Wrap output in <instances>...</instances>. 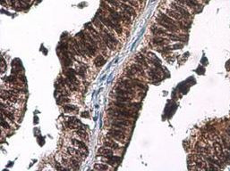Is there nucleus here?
<instances>
[{"label":"nucleus","instance_id":"a211bd4d","mask_svg":"<svg viewBox=\"0 0 230 171\" xmlns=\"http://www.w3.org/2000/svg\"><path fill=\"white\" fill-rule=\"evenodd\" d=\"M130 67L136 72L137 76H139V77H143V78L146 77V73H145V71H144V68H143L142 65H140L139 63H132Z\"/></svg>","mask_w":230,"mask_h":171},{"label":"nucleus","instance_id":"9b49d317","mask_svg":"<svg viewBox=\"0 0 230 171\" xmlns=\"http://www.w3.org/2000/svg\"><path fill=\"white\" fill-rule=\"evenodd\" d=\"M158 19H159L160 21L167 23V24H171V25H177V21L174 20L173 18L169 17L166 13H162V12H159L158 13ZM178 26V25H177Z\"/></svg>","mask_w":230,"mask_h":171},{"label":"nucleus","instance_id":"cd10ccee","mask_svg":"<svg viewBox=\"0 0 230 171\" xmlns=\"http://www.w3.org/2000/svg\"><path fill=\"white\" fill-rule=\"evenodd\" d=\"M166 37L170 40V41H183V38L179 36V35H176V33H172V32H168L167 34L166 35Z\"/></svg>","mask_w":230,"mask_h":171},{"label":"nucleus","instance_id":"f8f14e48","mask_svg":"<svg viewBox=\"0 0 230 171\" xmlns=\"http://www.w3.org/2000/svg\"><path fill=\"white\" fill-rule=\"evenodd\" d=\"M134 94H135L134 92H133L131 90H128V89H125V88L122 87L119 85H117V87H115V95H119V96H133Z\"/></svg>","mask_w":230,"mask_h":171},{"label":"nucleus","instance_id":"7c9ffc66","mask_svg":"<svg viewBox=\"0 0 230 171\" xmlns=\"http://www.w3.org/2000/svg\"><path fill=\"white\" fill-rule=\"evenodd\" d=\"M1 127H2V128H4V129H5V130L11 129L10 124L5 120V117L3 114H2V119H1Z\"/></svg>","mask_w":230,"mask_h":171},{"label":"nucleus","instance_id":"5701e85b","mask_svg":"<svg viewBox=\"0 0 230 171\" xmlns=\"http://www.w3.org/2000/svg\"><path fill=\"white\" fill-rule=\"evenodd\" d=\"M71 142H72V143H73L74 145H75V146H77L78 148H80V149H81V150H84V151H87V150H88L87 145H86L85 143H83L82 141H80V140H78L76 138H72V139H71Z\"/></svg>","mask_w":230,"mask_h":171},{"label":"nucleus","instance_id":"72a5a7b5","mask_svg":"<svg viewBox=\"0 0 230 171\" xmlns=\"http://www.w3.org/2000/svg\"><path fill=\"white\" fill-rule=\"evenodd\" d=\"M75 134H76L78 137H81L83 139H88V134L83 130V129H79L75 131Z\"/></svg>","mask_w":230,"mask_h":171},{"label":"nucleus","instance_id":"7ed1b4c3","mask_svg":"<svg viewBox=\"0 0 230 171\" xmlns=\"http://www.w3.org/2000/svg\"><path fill=\"white\" fill-rule=\"evenodd\" d=\"M77 38H78V40H79V42H80V44L82 47V50H83L85 55H87L88 57H91V56H94L96 55L98 49L91 43H90L87 40L83 31H81L79 34L77 35Z\"/></svg>","mask_w":230,"mask_h":171},{"label":"nucleus","instance_id":"58836bf2","mask_svg":"<svg viewBox=\"0 0 230 171\" xmlns=\"http://www.w3.org/2000/svg\"><path fill=\"white\" fill-rule=\"evenodd\" d=\"M198 1H200V0H198ZM201 1H204V0H201Z\"/></svg>","mask_w":230,"mask_h":171},{"label":"nucleus","instance_id":"bb28decb","mask_svg":"<svg viewBox=\"0 0 230 171\" xmlns=\"http://www.w3.org/2000/svg\"><path fill=\"white\" fill-rule=\"evenodd\" d=\"M148 74L151 78V79H158L159 78V76H160V73L158 72V69H150V70L148 71Z\"/></svg>","mask_w":230,"mask_h":171},{"label":"nucleus","instance_id":"6e6552de","mask_svg":"<svg viewBox=\"0 0 230 171\" xmlns=\"http://www.w3.org/2000/svg\"><path fill=\"white\" fill-rule=\"evenodd\" d=\"M119 9L124 11V13H126L129 16H131L132 18H135L136 17V11L134 9L133 6H132L131 4H129L128 3H124V2H120V6Z\"/></svg>","mask_w":230,"mask_h":171},{"label":"nucleus","instance_id":"dca6fc26","mask_svg":"<svg viewBox=\"0 0 230 171\" xmlns=\"http://www.w3.org/2000/svg\"><path fill=\"white\" fill-rule=\"evenodd\" d=\"M151 31L154 36H164L166 37V35L168 33L167 31H166L165 29H163L160 26H157V25H153L151 29Z\"/></svg>","mask_w":230,"mask_h":171},{"label":"nucleus","instance_id":"f03ea898","mask_svg":"<svg viewBox=\"0 0 230 171\" xmlns=\"http://www.w3.org/2000/svg\"><path fill=\"white\" fill-rule=\"evenodd\" d=\"M100 34L107 47L110 50H115V47L116 46H118L119 41L115 37L114 31H111L107 27H105L102 31H100Z\"/></svg>","mask_w":230,"mask_h":171},{"label":"nucleus","instance_id":"f3484780","mask_svg":"<svg viewBox=\"0 0 230 171\" xmlns=\"http://www.w3.org/2000/svg\"><path fill=\"white\" fill-rule=\"evenodd\" d=\"M135 61L137 62V63H139L140 65H142L144 69H148L149 68V65H148V62H147V58L144 56V55H143L142 53L138 54L136 56H135Z\"/></svg>","mask_w":230,"mask_h":171},{"label":"nucleus","instance_id":"2eb2a0df","mask_svg":"<svg viewBox=\"0 0 230 171\" xmlns=\"http://www.w3.org/2000/svg\"><path fill=\"white\" fill-rule=\"evenodd\" d=\"M98 153H99V155H100V156H101V158H106L107 156L114 155V150H113V149H111V148H109V147L103 146V147H101V148H100V149H99Z\"/></svg>","mask_w":230,"mask_h":171},{"label":"nucleus","instance_id":"2f4dec72","mask_svg":"<svg viewBox=\"0 0 230 171\" xmlns=\"http://www.w3.org/2000/svg\"><path fill=\"white\" fill-rule=\"evenodd\" d=\"M104 1L107 2L112 7H114L115 9L119 10V6H120V1L119 0H104Z\"/></svg>","mask_w":230,"mask_h":171},{"label":"nucleus","instance_id":"a878e982","mask_svg":"<svg viewBox=\"0 0 230 171\" xmlns=\"http://www.w3.org/2000/svg\"><path fill=\"white\" fill-rule=\"evenodd\" d=\"M63 110L65 112H67V113H71V112H76L78 111V107L75 106V105H73V104H65L63 106Z\"/></svg>","mask_w":230,"mask_h":171},{"label":"nucleus","instance_id":"412c9836","mask_svg":"<svg viewBox=\"0 0 230 171\" xmlns=\"http://www.w3.org/2000/svg\"><path fill=\"white\" fill-rule=\"evenodd\" d=\"M94 63V65L97 67V68H100L101 66H103L106 63V59L105 57L102 55H97L93 61Z\"/></svg>","mask_w":230,"mask_h":171},{"label":"nucleus","instance_id":"393cba45","mask_svg":"<svg viewBox=\"0 0 230 171\" xmlns=\"http://www.w3.org/2000/svg\"><path fill=\"white\" fill-rule=\"evenodd\" d=\"M70 164L72 166V169L73 170H79L80 169V166H81V160L77 159L75 157L72 156L70 158Z\"/></svg>","mask_w":230,"mask_h":171},{"label":"nucleus","instance_id":"b1692460","mask_svg":"<svg viewBox=\"0 0 230 171\" xmlns=\"http://www.w3.org/2000/svg\"><path fill=\"white\" fill-rule=\"evenodd\" d=\"M219 156L222 160V162L230 164V152L228 150V151H222L221 152H219Z\"/></svg>","mask_w":230,"mask_h":171},{"label":"nucleus","instance_id":"9d476101","mask_svg":"<svg viewBox=\"0 0 230 171\" xmlns=\"http://www.w3.org/2000/svg\"><path fill=\"white\" fill-rule=\"evenodd\" d=\"M103 145L106 146V147L111 148L113 150H115V151H118V150L121 149V146L119 145V143L115 141V139H113L112 137H110L109 136V137H107V140L104 141Z\"/></svg>","mask_w":230,"mask_h":171},{"label":"nucleus","instance_id":"c9c22d12","mask_svg":"<svg viewBox=\"0 0 230 171\" xmlns=\"http://www.w3.org/2000/svg\"><path fill=\"white\" fill-rule=\"evenodd\" d=\"M183 47V45H180V44H176V45H174V46H170V50H176V49H180Z\"/></svg>","mask_w":230,"mask_h":171},{"label":"nucleus","instance_id":"aec40b11","mask_svg":"<svg viewBox=\"0 0 230 171\" xmlns=\"http://www.w3.org/2000/svg\"><path fill=\"white\" fill-rule=\"evenodd\" d=\"M188 5V7L192 8L193 10H200L202 5L198 1V0H185Z\"/></svg>","mask_w":230,"mask_h":171},{"label":"nucleus","instance_id":"4468645a","mask_svg":"<svg viewBox=\"0 0 230 171\" xmlns=\"http://www.w3.org/2000/svg\"><path fill=\"white\" fill-rule=\"evenodd\" d=\"M68 153L74 157H75L77 159L81 160V158H85L86 157V153L83 152L81 150H78V149H75V148H73V147H68Z\"/></svg>","mask_w":230,"mask_h":171},{"label":"nucleus","instance_id":"f257e3e1","mask_svg":"<svg viewBox=\"0 0 230 171\" xmlns=\"http://www.w3.org/2000/svg\"><path fill=\"white\" fill-rule=\"evenodd\" d=\"M96 17L102 22V24L105 27L109 29L111 31H115V33H117L118 35H121L123 33V27H122V25L115 23L109 16L106 15V13L103 11V9L101 10V13H100V12L97 13Z\"/></svg>","mask_w":230,"mask_h":171},{"label":"nucleus","instance_id":"4be33fe9","mask_svg":"<svg viewBox=\"0 0 230 171\" xmlns=\"http://www.w3.org/2000/svg\"><path fill=\"white\" fill-rule=\"evenodd\" d=\"M132 96H119V95H115V100L117 102H122V103H130L133 100Z\"/></svg>","mask_w":230,"mask_h":171},{"label":"nucleus","instance_id":"c756f323","mask_svg":"<svg viewBox=\"0 0 230 171\" xmlns=\"http://www.w3.org/2000/svg\"><path fill=\"white\" fill-rule=\"evenodd\" d=\"M136 76H137L136 72L131 67H129V68L125 69V77L126 78H136Z\"/></svg>","mask_w":230,"mask_h":171},{"label":"nucleus","instance_id":"ea45409f","mask_svg":"<svg viewBox=\"0 0 230 171\" xmlns=\"http://www.w3.org/2000/svg\"><path fill=\"white\" fill-rule=\"evenodd\" d=\"M139 1H143V0H139Z\"/></svg>","mask_w":230,"mask_h":171},{"label":"nucleus","instance_id":"4c0bfd02","mask_svg":"<svg viewBox=\"0 0 230 171\" xmlns=\"http://www.w3.org/2000/svg\"><path fill=\"white\" fill-rule=\"evenodd\" d=\"M120 2H124V3H129L131 0H119Z\"/></svg>","mask_w":230,"mask_h":171},{"label":"nucleus","instance_id":"c85d7f7f","mask_svg":"<svg viewBox=\"0 0 230 171\" xmlns=\"http://www.w3.org/2000/svg\"><path fill=\"white\" fill-rule=\"evenodd\" d=\"M94 170H111V168L109 167V165L107 163L104 164V163H96L93 167Z\"/></svg>","mask_w":230,"mask_h":171},{"label":"nucleus","instance_id":"20e7f679","mask_svg":"<svg viewBox=\"0 0 230 171\" xmlns=\"http://www.w3.org/2000/svg\"><path fill=\"white\" fill-rule=\"evenodd\" d=\"M136 111L128 110V109H122L112 106L109 109V115L111 117H123L125 119H133L136 117Z\"/></svg>","mask_w":230,"mask_h":171},{"label":"nucleus","instance_id":"423d86ee","mask_svg":"<svg viewBox=\"0 0 230 171\" xmlns=\"http://www.w3.org/2000/svg\"><path fill=\"white\" fill-rule=\"evenodd\" d=\"M112 118L114 119L110 122V126L113 127V128L126 130L125 128L130 127L131 124H132L130 119H125V118H123V117H112Z\"/></svg>","mask_w":230,"mask_h":171},{"label":"nucleus","instance_id":"6ab92c4d","mask_svg":"<svg viewBox=\"0 0 230 171\" xmlns=\"http://www.w3.org/2000/svg\"><path fill=\"white\" fill-rule=\"evenodd\" d=\"M1 111H2V114L5 117V118H7L10 121H12L13 123H15V121H16V117H15V114H14V111H10V110H5V109H4V108H2L1 109Z\"/></svg>","mask_w":230,"mask_h":171},{"label":"nucleus","instance_id":"473e14b6","mask_svg":"<svg viewBox=\"0 0 230 171\" xmlns=\"http://www.w3.org/2000/svg\"><path fill=\"white\" fill-rule=\"evenodd\" d=\"M213 147H214V150L215 151H217V152H221L222 151H224V148H223V146L221 145V143H219V142H214V143H213Z\"/></svg>","mask_w":230,"mask_h":171},{"label":"nucleus","instance_id":"e433bc0d","mask_svg":"<svg viewBox=\"0 0 230 171\" xmlns=\"http://www.w3.org/2000/svg\"><path fill=\"white\" fill-rule=\"evenodd\" d=\"M1 4H2V5H4V6H5V5H6V4H5V0H1Z\"/></svg>","mask_w":230,"mask_h":171},{"label":"nucleus","instance_id":"f704fd0d","mask_svg":"<svg viewBox=\"0 0 230 171\" xmlns=\"http://www.w3.org/2000/svg\"><path fill=\"white\" fill-rule=\"evenodd\" d=\"M85 72H86V66L84 65H81L78 69V74L81 77V78H85Z\"/></svg>","mask_w":230,"mask_h":171},{"label":"nucleus","instance_id":"0eeeda50","mask_svg":"<svg viewBox=\"0 0 230 171\" xmlns=\"http://www.w3.org/2000/svg\"><path fill=\"white\" fill-rule=\"evenodd\" d=\"M170 8H172V9L176 10L177 13H179L185 20L187 21V20H191L192 19V14H191L190 11H188L187 8L184 7L183 5L179 4L178 3H176L175 1H172L170 3Z\"/></svg>","mask_w":230,"mask_h":171},{"label":"nucleus","instance_id":"1a4fd4ad","mask_svg":"<svg viewBox=\"0 0 230 171\" xmlns=\"http://www.w3.org/2000/svg\"><path fill=\"white\" fill-rule=\"evenodd\" d=\"M169 41L170 40L167 37H164V36H154L152 39V44L155 46H158V47H161L166 45H168Z\"/></svg>","mask_w":230,"mask_h":171},{"label":"nucleus","instance_id":"a19ab883","mask_svg":"<svg viewBox=\"0 0 230 171\" xmlns=\"http://www.w3.org/2000/svg\"><path fill=\"white\" fill-rule=\"evenodd\" d=\"M136 1H137V0H136Z\"/></svg>","mask_w":230,"mask_h":171},{"label":"nucleus","instance_id":"ddd939ff","mask_svg":"<svg viewBox=\"0 0 230 171\" xmlns=\"http://www.w3.org/2000/svg\"><path fill=\"white\" fill-rule=\"evenodd\" d=\"M165 12H166V13H167L169 17L173 18V19L176 20V21L185 20L179 13H177L176 10H174V9H172V8H166Z\"/></svg>","mask_w":230,"mask_h":171},{"label":"nucleus","instance_id":"39448f33","mask_svg":"<svg viewBox=\"0 0 230 171\" xmlns=\"http://www.w3.org/2000/svg\"><path fill=\"white\" fill-rule=\"evenodd\" d=\"M108 136L115 139L116 142H119L121 143H124V141L126 139V130L116 128H111L108 130Z\"/></svg>","mask_w":230,"mask_h":171}]
</instances>
